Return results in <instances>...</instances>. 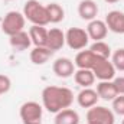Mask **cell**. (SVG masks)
<instances>
[{
  "label": "cell",
  "mask_w": 124,
  "mask_h": 124,
  "mask_svg": "<svg viewBox=\"0 0 124 124\" xmlns=\"http://www.w3.org/2000/svg\"><path fill=\"white\" fill-rule=\"evenodd\" d=\"M29 36H31V40L35 46H46L48 29H46L45 26L33 25L31 29H29Z\"/></svg>",
  "instance_id": "ac0fdd59"
},
{
  "label": "cell",
  "mask_w": 124,
  "mask_h": 124,
  "mask_svg": "<svg viewBox=\"0 0 124 124\" xmlns=\"http://www.w3.org/2000/svg\"><path fill=\"white\" fill-rule=\"evenodd\" d=\"M54 55V51H51L48 46H35L31 51V61L35 65H43L51 59Z\"/></svg>",
  "instance_id": "2e32d148"
},
{
  "label": "cell",
  "mask_w": 124,
  "mask_h": 124,
  "mask_svg": "<svg viewBox=\"0 0 124 124\" xmlns=\"http://www.w3.org/2000/svg\"><path fill=\"white\" fill-rule=\"evenodd\" d=\"M9 38H10V39H9L10 46H12L15 51H17V52H22V51L29 49V46L32 45L31 36H29L28 32H25V31L17 32V33L12 35V36H9Z\"/></svg>",
  "instance_id": "7c38bea8"
},
{
  "label": "cell",
  "mask_w": 124,
  "mask_h": 124,
  "mask_svg": "<svg viewBox=\"0 0 124 124\" xmlns=\"http://www.w3.org/2000/svg\"><path fill=\"white\" fill-rule=\"evenodd\" d=\"M113 65L116 68V71H124V48L117 49L113 54Z\"/></svg>",
  "instance_id": "603a6c76"
},
{
  "label": "cell",
  "mask_w": 124,
  "mask_h": 124,
  "mask_svg": "<svg viewBox=\"0 0 124 124\" xmlns=\"http://www.w3.org/2000/svg\"><path fill=\"white\" fill-rule=\"evenodd\" d=\"M121 124H124V118H123V121H121Z\"/></svg>",
  "instance_id": "83f0119b"
},
{
  "label": "cell",
  "mask_w": 124,
  "mask_h": 124,
  "mask_svg": "<svg viewBox=\"0 0 124 124\" xmlns=\"http://www.w3.org/2000/svg\"><path fill=\"white\" fill-rule=\"evenodd\" d=\"M91 71L94 72L95 78H98L100 81H111L116 77V68L113 62L110 59H104V58H98V61L95 62Z\"/></svg>",
  "instance_id": "52a82bcc"
},
{
  "label": "cell",
  "mask_w": 124,
  "mask_h": 124,
  "mask_svg": "<svg viewBox=\"0 0 124 124\" xmlns=\"http://www.w3.org/2000/svg\"><path fill=\"white\" fill-rule=\"evenodd\" d=\"M46 12H48V19L49 23H59L65 17V10L61 4L58 3H49L46 6Z\"/></svg>",
  "instance_id": "44dd1931"
},
{
  "label": "cell",
  "mask_w": 124,
  "mask_h": 124,
  "mask_svg": "<svg viewBox=\"0 0 124 124\" xmlns=\"http://www.w3.org/2000/svg\"><path fill=\"white\" fill-rule=\"evenodd\" d=\"M98 98L100 97H98V94H97L95 90H93V88H84L77 95V102L82 108H91L94 105H97Z\"/></svg>",
  "instance_id": "4fadbf2b"
},
{
  "label": "cell",
  "mask_w": 124,
  "mask_h": 124,
  "mask_svg": "<svg viewBox=\"0 0 124 124\" xmlns=\"http://www.w3.org/2000/svg\"><path fill=\"white\" fill-rule=\"evenodd\" d=\"M63 45H65V33H63L61 29H58V28H52V29H49V31H48L46 46H48L51 51L56 52V51L61 49Z\"/></svg>",
  "instance_id": "9a60e30c"
},
{
  "label": "cell",
  "mask_w": 124,
  "mask_h": 124,
  "mask_svg": "<svg viewBox=\"0 0 124 124\" xmlns=\"http://www.w3.org/2000/svg\"><path fill=\"white\" fill-rule=\"evenodd\" d=\"M25 16L23 13L20 12H16V10H12V12H7L1 20V31L3 33H6L7 36H12L17 32H22L25 28Z\"/></svg>",
  "instance_id": "3957f363"
},
{
  "label": "cell",
  "mask_w": 124,
  "mask_h": 124,
  "mask_svg": "<svg viewBox=\"0 0 124 124\" xmlns=\"http://www.w3.org/2000/svg\"><path fill=\"white\" fill-rule=\"evenodd\" d=\"M87 123L91 124H114V113L102 105H94L88 108Z\"/></svg>",
  "instance_id": "8992f818"
},
{
  "label": "cell",
  "mask_w": 124,
  "mask_h": 124,
  "mask_svg": "<svg viewBox=\"0 0 124 124\" xmlns=\"http://www.w3.org/2000/svg\"><path fill=\"white\" fill-rule=\"evenodd\" d=\"M90 51L93 52L94 55H97L98 58H104V59H108L110 55H111V48L104 42V40H97L94 42L90 48Z\"/></svg>",
  "instance_id": "7402d4cb"
},
{
  "label": "cell",
  "mask_w": 124,
  "mask_h": 124,
  "mask_svg": "<svg viewBox=\"0 0 124 124\" xmlns=\"http://www.w3.org/2000/svg\"><path fill=\"white\" fill-rule=\"evenodd\" d=\"M87 33H88L90 39H94L95 42L97 40H102L107 36V33H108V28H107V25H105L104 20L94 19L87 26Z\"/></svg>",
  "instance_id": "30bf717a"
},
{
  "label": "cell",
  "mask_w": 124,
  "mask_h": 124,
  "mask_svg": "<svg viewBox=\"0 0 124 124\" xmlns=\"http://www.w3.org/2000/svg\"><path fill=\"white\" fill-rule=\"evenodd\" d=\"M90 42V36L85 29L81 28H69L65 33V43L74 49V51H81L84 49Z\"/></svg>",
  "instance_id": "5b68a950"
},
{
  "label": "cell",
  "mask_w": 124,
  "mask_h": 124,
  "mask_svg": "<svg viewBox=\"0 0 124 124\" xmlns=\"http://www.w3.org/2000/svg\"><path fill=\"white\" fill-rule=\"evenodd\" d=\"M23 16L31 23L38 26H46L49 23L46 6L39 3L38 0H28L23 6Z\"/></svg>",
  "instance_id": "7a4b0ae2"
},
{
  "label": "cell",
  "mask_w": 124,
  "mask_h": 124,
  "mask_svg": "<svg viewBox=\"0 0 124 124\" xmlns=\"http://www.w3.org/2000/svg\"><path fill=\"white\" fill-rule=\"evenodd\" d=\"M54 72L59 78H69L75 74V63L69 58H58L54 62Z\"/></svg>",
  "instance_id": "9c48e42d"
},
{
  "label": "cell",
  "mask_w": 124,
  "mask_h": 124,
  "mask_svg": "<svg viewBox=\"0 0 124 124\" xmlns=\"http://www.w3.org/2000/svg\"><path fill=\"white\" fill-rule=\"evenodd\" d=\"M78 15L84 20H94L98 15V6L94 0H81L78 4Z\"/></svg>",
  "instance_id": "5bb4252c"
},
{
  "label": "cell",
  "mask_w": 124,
  "mask_h": 124,
  "mask_svg": "<svg viewBox=\"0 0 124 124\" xmlns=\"http://www.w3.org/2000/svg\"><path fill=\"white\" fill-rule=\"evenodd\" d=\"M97 61H98V56L94 55L88 49V51H79L75 56L74 63L78 69H93Z\"/></svg>",
  "instance_id": "8fae6325"
},
{
  "label": "cell",
  "mask_w": 124,
  "mask_h": 124,
  "mask_svg": "<svg viewBox=\"0 0 124 124\" xmlns=\"http://www.w3.org/2000/svg\"><path fill=\"white\" fill-rule=\"evenodd\" d=\"M87 124H91V123H87Z\"/></svg>",
  "instance_id": "f546056e"
},
{
  "label": "cell",
  "mask_w": 124,
  "mask_h": 124,
  "mask_svg": "<svg viewBox=\"0 0 124 124\" xmlns=\"http://www.w3.org/2000/svg\"><path fill=\"white\" fill-rule=\"evenodd\" d=\"M55 124H79V116L72 108H65L56 113Z\"/></svg>",
  "instance_id": "d6986e66"
},
{
  "label": "cell",
  "mask_w": 124,
  "mask_h": 124,
  "mask_svg": "<svg viewBox=\"0 0 124 124\" xmlns=\"http://www.w3.org/2000/svg\"><path fill=\"white\" fill-rule=\"evenodd\" d=\"M114 87L117 90L118 95H124V77H118V78H114Z\"/></svg>",
  "instance_id": "484cf974"
},
{
  "label": "cell",
  "mask_w": 124,
  "mask_h": 124,
  "mask_svg": "<svg viewBox=\"0 0 124 124\" xmlns=\"http://www.w3.org/2000/svg\"><path fill=\"white\" fill-rule=\"evenodd\" d=\"M19 114L23 124H42L43 108L36 101H26L22 104Z\"/></svg>",
  "instance_id": "277c9868"
},
{
  "label": "cell",
  "mask_w": 124,
  "mask_h": 124,
  "mask_svg": "<svg viewBox=\"0 0 124 124\" xmlns=\"http://www.w3.org/2000/svg\"><path fill=\"white\" fill-rule=\"evenodd\" d=\"M95 91H97L100 98H102L105 101H113L118 95L113 81H100V84L97 85V90Z\"/></svg>",
  "instance_id": "e0dca14e"
},
{
  "label": "cell",
  "mask_w": 124,
  "mask_h": 124,
  "mask_svg": "<svg viewBox=\"0 0 124 124\" xmlns=\"http://www.w3.org/2000/svg\"><path fill=\"white\" fill-rule=\"evenodd\" d=\"M6 1H12V0H6Z\"/></svg>",
  "instance_id": "f1b7e54d"
},
{
  "label": "cell",
  "mask_w": 124,
  "mask_h": 124,
  "mask_svg": "<svg viewBox=\"0 0 124 124\" xmlns=\"http://www.w3.org/2000/svg\"><path fill=\"white\" fill-rule=\"evenodd\" d=\"M105 25L108 28V31L124 35V13L120 10H111L107 13L105 16Z\"/></svg>",
  "instance_id": "ba28073f"
},
{
  "label": "cell",
  "mask_w": 124,
  "mask_h": 124,
  "mask_svg": "<svg viewBox=\"0 0 124 124\" xmlns=\"http://www.w3.org/2000/svg\"><path fill=\"white\" fill-rule=\"evenodd\" d=\"M105 3H117V1H120V0H104Z\"/></svg>",
  "instance_id": "4316f807"
},
{
  "label": "cell",
  "mask_w": 124,
  "mask_h": 124,
  "mask_svg": "<svg viewBox=\"0 0 124 124\" xmlns=\"http://www.w3.org/2000/svg\"><path fill=\"white\" fill-rule=\"evenodd\" d=\"M74 102V93L66 87L49 85L42 91V104L49 113H59L61 110L69 108Z\"/></svg>",
  "instance_id": "6da1fadb"
},
{
  "label": "cell",
  "mask_w": 124,
  "mask_h": 124,
  "mask_svg": "<svg viewBox=\"0 0 124 124\" xmlns=\"http://www.w3.org/2000/svg\"><path fill=\"white\" fill-rule=\"evenodd\" d=\"M113 113L124 116V95H117L113 100Z\"/></svg>",
  "instance_id": "cb8c5ba5"
},
{
  "label": "cell",
  "mask_w": 124,
  "mask_h": 124,
  "mask_svg": "<svg viewBox=\"0 0 124 124\" xmlns=\"http://www.w3.org/2000/svg\"><path fill=\"white\" fill-rule=\"evenodd\" d=\"M10 87H12V81H10V78H9L7 75H1V74H0V95H1V94L9 93Z\"/></svg>",
  "instance_id": "d4e9b609"
},
{
  "label": "cell",
  "mask_w": 124,
  "mask_h": 124,
  "mask_svg": "<svg viewBox=\"0 0 124 124\" xmlns=\"http://www.w3.org/2000/svg\"><path fill=\"white\" fill-rule=\"evenodd\" d=\"M74 79L82 88H90L95 81V75L91 69H77L74 74Z\"/></svg>",
  "instance_id": "ffe728a7"
}]
</instances>
